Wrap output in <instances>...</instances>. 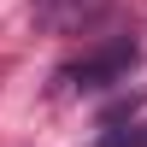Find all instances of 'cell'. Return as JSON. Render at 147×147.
I'll return each mask as SVG.
<instances>
[{
	"label": "cell",
	"instance_id": "6da1fadb",
	"mask_svg": "<svg viewBox=\"0 0 147 147\" xmlns=\"http://www.w3.org/2000/svg\"><path fill=\"white\" fill-rule=\"evenodd\" d=\"M129 65H136V41L118 35V41H106L100 53H82L77 65H65V82L71 88H106V82H118Z\"/></svg>",
	"mask_w": 147,
	"mask_h": 147
},
{
	"label": "cell",
	"instance_id": "7a4b0ae2",
	"mask_svg": "<svg viewBox=\"0 0 147 147\" xmlns=\"http://www.w3.org/2000/svg\"><path fill=\"white\" fill-rule=\"evenodd\" d=\"M100 147H147V129H112Z\"/></svg>",
	"mask_w": 147,
	"mask_h": 147
}]
</instances>
